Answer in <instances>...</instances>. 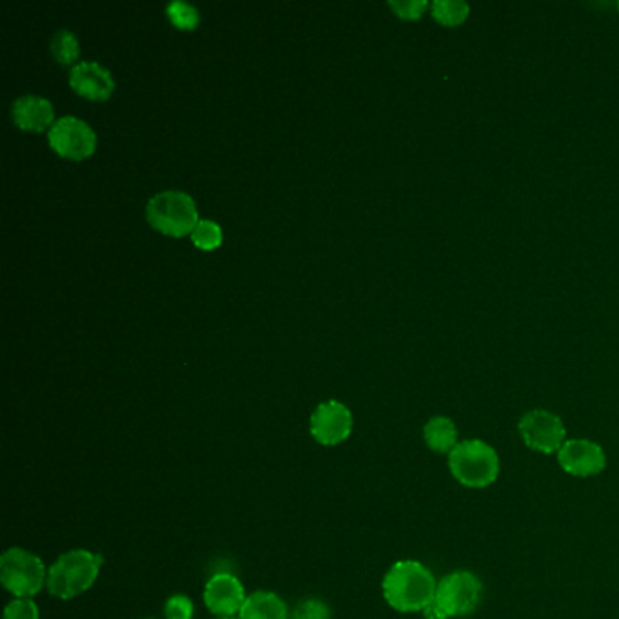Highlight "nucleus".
I'll return each mask as SVG.
<instances>
[{"label":"nucleus","mask_w":619,"mask_h":619,"mask_svg":"<svg viewBox=\"0 0 619 619\" xmlns=\"http://www.w3.org/2000/svg\"><path fill=\"white\" fill-rule=\"evenodd\" d=\"M436 587L435 574L416 559H399L382 579L385 601L402 615L424 612L435 599Z\"/></svg>","instance_id":"nucleus-1"},{"label":"nucleus","mask_w":619,"mask_h":619,"mask_svg":"<svg viewBox=\"0 0 619 619\" xmlns=\"http://www.w3.org/2000/svg\"><path fill=\"white\" fill-rule=\"evenodd\" d=\"M483 599V584L471 570H455L438 581L433 604L421 612L425 619L466 618L477 612Z\"/></svg>","instance_id":"nucleus-2"},{"label":"nucleus","mask_w":619,"mask_h":619,"mask_svg":"<svg viewBox=\"0 0 619 619\" xmlns=\"http://www.w3.org/2000/svg\"><path fill=\"white\" fill-rule=\"evenodd\" d=\"M103 562L100 554L86 548L62 554L47 570V593L64 601L87 593L97 581Z\"/></svg>","instance_id":"nucleus-3"},{"label":"nucleus","mask_w":619,"mask_h":619,"mask_svg":"<svg viewBox=\"0 0 619 619\" xmlns=\"http://www.w3.org/2000/svg\"><path fill=\"white\" fill-rule=\"evenodd\" d=\"M450 477L467 489H487L497 483L502 461L497 449L480 438L461 440L449 455Z\"/></svg>","instance_id":"nucleus-4"},{"label":"nucleus","mask_w":619,"mask_h":619,"mask_svg":"<svg viewBox=\"0 0 619 619\" xmlns=\"http://www.w3.org/2000/svg\"><path fill=\"white\" fill-rule=\"evenodd\" d=\"M47 570L36 554L11 547L0 558V584L15 598L31 599L46 587Z\"/></svg>","instance_id":"nucleus-5"},{"label":"nucleus","mask_w":619,"mask_h":619,"mask_svg":"<svg viewBox=\"0 0 619 619\" xmlns=\"http://www.w3.org/2000/svg\"><path fill=\"white\" fill-rule=\"evenodd\" d=\"M146 213L154 230L174 238L190 235L199 224L195 200L180 191H166L153 196Z\"/></svg>","instance_id":"nucleus-6"},{"label":"nucleus","mask_w":619,"mask_h":619,"mask_svg":"<svg viewBox=\"0 0 619 619\" xmlns=\"http://www.w3.org/2000/svg\"><path fill=\"white\" fill-rule=\"evenodd\" d=\"M517 433L523 444L540 455H558L563 444L568 440L562 418L545 409L525 413L517 421Z\"/></svg>","instance_id":"nucleus-7"},{"label":"nucleus","mask_w":619,"mask_h":619,"mask_svg":"<svg viewBox=\"0 0 619 619\" xmlns=\"http://www.w3.org/2000/svg\"><path fill=\"white\" fill-rule=\"evenodd\" d=\"M50 146L62 159L84 160L92 157L97 148V137L93 129L75 117H64L53 124Z\"/></svg>","instance_id":"nucleus-8"},{"label":"nucleus","mask_w":619,"mask_h":619,"mask_svg":"<svg viewBox=\"0 0 619 619\" xmlns=\"http://www.w3.org/2000/svg\"><path fill=\"white\" fill-rule=\"evenodd\" d=\"M556 458L568 477L594 478L607 469L604 447L587 438H570L565 441Z\"/></svg>","instance_id":"nucleus-9"},{"label":"nucleus","mask_w":619,"mask_h":619,"mask_svg":"<svg viewBox=\"0 0 619 619\" xmlns=\"http://www.w3.org/2000/svg\"><path fill=\"white\" fill-rule=\"evenodd\" d=\"M353 433V415L348 405L329 399L311 415V435L320 446L337 447Z\"/></svg>","instance_id":"nucleus-10"},{"label":"nucleus","mask_w":619,"mask_h":619,"mask_svg":"<svg viewBox=\"0 0 619 619\" xmlns=\"http://www.w3.org/2000/svg\"><path fill=\"white\" fill-rule=\"evenodd\" d=\"M246 599V589L233 573H216L205 581L204 604L216 618L241 615Z\"/></svg>","instance_id":"nucleus-11"},{"label":"nucleus","mask_w":619,"mask_h":619,"mask_svg":"<svg viewBox=\"0 0 619 619\" xmlns=\"http://www.w3.org/2000/svg\"><path fill=\"white\" fill-rule=\"evenodd\" d=\"M73 92L89 100H108L115 92L111 73L97 62H81L70 73Z\"/></svg>","instance_id":"nucleus-12"},{"label":"nucleus","mask_w":619,"mask_h":619,"mask_svg":"<svg viewBox=\"0 0 619 619\" xmlns=\"http://www.w3.org/2000/svg\"><path fill=\"white\" fill-rule=\"evenodd\" d=\"M13 122L24 131H35L41 134L44 129L53 122L55 113L50 100L35 95H28L22 97L13 104Z\"/></svg>","instance_id":"nucleus-13"},{"label":"nucleus","mask_w":619,"mask_h":619,"mask_svg":"<svg viewBox=\"0 0 619 619\" xmlns=\"http://www.w3.org/2000/svg\"><path fill=\"white\" fill-rule=\"evenodd\" d=\"M238 619H289L286 601L271 590L249 594Z\"/></svg>","instance_id":"nucleus-14"},{"label":"nucleus","mask_w":619,"mask_h":619,"mask_svg":"<svg viewBox=\"0 0 619 619\" xmlns=\"http://www.w3.org/2000/svg\"><path fill=\"white\" fill-rule=\"evenodd\" d=\"M458 427L449 416H433L424 427L425 446L436 455L449 456L460 444Z\"/></svg>","instance_id":"nucleus-15"},{"label":"nucleus","mask_w":619,"mask_h":619,"mask_svg":"<svg viewBox=\"0 0 619 619\" xmlns=\"http://www.w3.org/2000/svg\"><path fill=\"white\" fill-rule=\"evenodd\" d=\"M430 13L441 26L456 28L469 19L471 6L463 0H436L430 4Z\"/></svg>","instance_id":"nucleus-16"},{"label":"nucleus","mask_w":619,"mask_h":619,"mask_svg":"<svg viewBox=\"0 0 619 619\" xmlns=\"http://www.w3.org/2000/svg\"><path fill=\"white\" fill-rule=\"evenodd\" d=\"M52 52L56 62L61 64H73L77 61L81 47H78L77 36L72 31L61 30L53 36Z\"/></svg>","instance_id":"nucleus-17"},{"label":"nucleus","mask_w":619,"mask_h":619,"mask_svg":"<svg viewBox=\"0 0 619 619\" xmlns=\"http://www.w3.org/2000/svg\"><path fill=\"white\" fill-rule=\"evenodd\" d=\"M191 238H193V244H195L199 249L213 252V249H216V247L222 244L221 225L211 221H200L199 224H196L195 231L191 233Z\"/></svg>","instance_id":"nucleus-18"},{"label":"nucleus","mask_w":619,"mask_h":619,"mask_svg":"<svg viewBox=\"0 0 619 619\" xmlns=\"http://www.w3.org/2000/svg\"><path fill=\"white\" fill-rule=\"evenodd\" d=\"M169 21L179 30L191 31L199 26L200 15L195 6L185 2H171L168 6Z\"/></svg>","instance_id":"nucleus-19"},{"label":"nucleus","mask_w":619,"mask_h":619,"mask_svg":"<svg viewBox=\"0 0 619 619\" xmlns=\"http://www.w3.org/2000/svg\"><path fill=\"white\" fill-rule=\"evenodd\" d=\"M291 619H331V610L322 599H303L292 610Z\"/></svg>","instance_id":"nucleus-20"},{"label":"nucleus","mask_w":619,"mask_h":619,"mask_svg":"<svg viewBox=\"0 0 619 619\" xmlns=\"http://www.w3.org/2000/svg\"><path fill=\"white\" fill-rule=\"evenodd\" d=\"M166 619H193L195 605L184 594H177L166 601Z\"/></svg>","instance_id":"nucleus-21"},{"label":"nucleus","mask_w":619,"mask_h":619,"mask_svg":"<svg viewBox=\"0 0 619 619\" xmlns=\"http://www.w3.org/2000/svg\"><path fill=\"white\" fill-rule=\"evenodd\" d=\"M4 619H41V612L33 599L15 598L6 605Z\"/></svg>","instance_id":"nucleus-22"},{"label":"nucleus","mask_w":619,"mask_h":619,"mask_svg":"<svg viewBox=\"0 0 619 619\" xmlns=\"http://www.w3.org/2000/svg\"><path fill=\"white\" fill-rule=\"evenodd\" d=\"M389 8L404 21H420L425 11L430 10V4L425 0H409V2H389Z\"/></svg>","instance_id":"nucleus-23"},{"label":"nucleus","mask_w":619,"mask_h":619,"mask_svg":"<svg viewBox=\"0 0 619 619\" xmlns=\"http://www.w3.org/2000/svg\"><path fill=\"white\" fill-rule=\"evenodd\" d=\"M216 619H235V618H216Z\"/></svg>","instance_id":"nucleus-24"},{"label":"nucleus","mask_w":619,"mask_h":619,"mask_svg":"<svg viewBox=\"0 0 619 619\" xmlns=\"http://www.w3.org/2000/svg\"><path fill=\"white\" fill-rule=\"evenodd\" d=\"M618 10H619V4H618Z\"/></svg>","instance_id":"nucleus-25"}]
</instances>
